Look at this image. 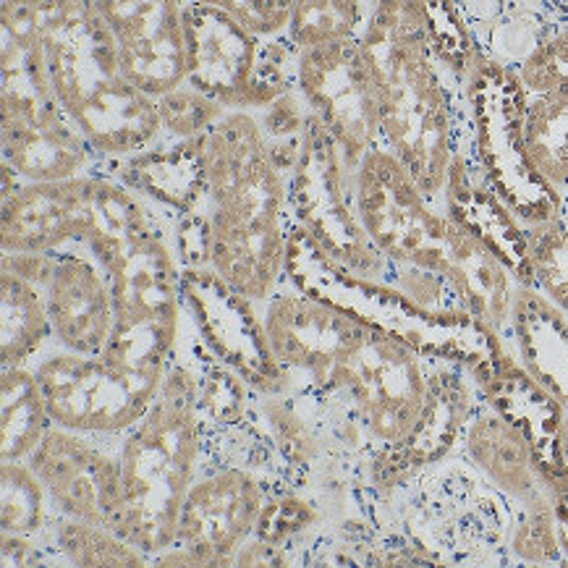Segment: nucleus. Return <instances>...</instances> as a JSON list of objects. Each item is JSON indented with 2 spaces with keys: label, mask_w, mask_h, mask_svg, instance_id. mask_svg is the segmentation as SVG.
<instances>
[{
  "label": "nucleus",
  "mask_w": 568,
  "mask_h": 568,
  "mask_svg": "<svg viewBox=\"0 0 568 568\" xmlns=\"http://www.w3.org/2000/svg\"><path fill=\"white\" fill-rule=\"evenodd\" d=\"M202 194L181 213L186 267H210L229 286L265 302L288 283L296 231L298 163L271 148L254 111H229L200 136Z\"/></svg>",
  "instance_id": "obj_1"
},
{
  "label": "nucleus",
  "mask_w": 568,
  "mask_h": 568,
  "mask_svg": "<svg viewBox=\"0 0 568 568\" xmlns=\"http://www.w3.org/2000/svg\"><path fill=\"white\" fill-rule=\"evenodd\" d=\"M181 213L113 171L94 176L82 250L111 281L115 327L103 356L152 377L169 375L186 317Z\"/></svg>",
  "instance_id": "obj_2"
},
{
  "label": "nucleus",
  "mask_w": 568,
  "mask_h": 568,
  "mask_svg": "<svg viewBox=\"0 0 568 568\" xmlns=\"http://www.w3.org/2000/svg\"><path fill=\"white\" fill-rule=\"evenodd\" d=\"M381 105V144L446 210V186L462 144L475 134L466 79L435 48L425 0H377L362 34Z\"/></svg>",
  "instance_id": "obj_3"
},
{
  "label": "nucleus",
  "mask_w": 568,
  "mask_h": 568,
  "mask_svg": "<svg viewBox=\"0 0 568 568\" xmlns=\"http://www.w3.org/2000/svg\"><path fill=\"white\" fill-rule=\"evenodd\" d=\"M356 210L383 257L446 275L466 310L506 338L521 283L454 215L427 200L406 165L375 144L354 171Z\"/></svg>",
  "instance_id": "obj_4"
},
{
  "label": "nucleus",
  "mask_w": 568,
  "mask_h": 568,
  "mask_svg": "<svg viewBox=\"0 0 568 568\" xmlns=\"http://www.w3.org/2000/svg\"><path fill=\"white\" fill-rule=\"evenodd\" d=\"M42 50L55 100L108 163L121 165L165 142L158 100L123 74L94 0H45Z\"/></svg>",
  "instance_id": "obj_5"
},
{
  "label": "nucleus",
  "mask_w": 568,
  "mask_h": 568,
  "mask_svg": "<svg viewBox=\"0 0 568 568\" xmlns=\"http://www.w3.org/2000/svg\"><path fill=\"white\" fill-rule=\"evenodd\" d=\"M205 435L194 375L173 352L169 375L134 427L121 435V511L115 535L152 558L176 537L181 506L200 475Z\"/></svg>",
  "instance_id": "obj_6"
},
{
  "label": "nucleus",
  "mask_w": 568,
  "mask_h": 568,
  "mask_svg": "<svg viewBox=\"0 0 568 568\" xmlns=\"http://www.w3.org/2000/svg\"><path fill=\"white\" fill-rule=\"evenodd\" d=\"M42 3L45 0H0L3 165L24 181H63L113 171L50 90Z\"/></svg>",
  "instance_id": "obj_7"
},
{
  "label": "nucleus",
  "mask_w": 568,
  "mask_h": 568,
  "mask_svg": "<svg viewBox=\"0 0 568 568\" xmlns=\"http://www.w3.org/2000/svg\"><path fill=\"white\" fill-rule=\"evenodd\" d=\"M435 356L373 327L352 359L310 393L338 400L369 446V469L404 448L425 412ZM298 393V390H296Z\"/></svg>",
  "instance_id": "obj_8"
},
{
  "label": "nucleus",
  "mask_w": 568,
  "mask_h": 568,
  "mask_svg": "<svg viewBox=\"0 0 568 568\" xmlns=\"http://www.w3.org/2000/svg\"><path fill=\"white\" fill-rule=\"evenodd\" d=\"M184 24L186 84L225 111H257L296 90L298 48L291 38H260L202 3H184Z\"/></svg>",
  "instance_id": "obj_9"
},
{
  "label": "nucleus",
  "mask_w": 568,
  "mask_h": 568,
  "mask_svg": "<svg viewBox=\"0 0 568 568\" xmlns=\"http://www.w3.org/2000/svg\"><path fill=\"white\" fill-rule=\"evenodd\" d=\"M479 163L521 229L552 221L564 196L531 165L521 129V87L511 69L479 55L466 77Z\"/></svg>",
  "instance_id": "obj_10"
},
{
  "label": "nucleus",
  "mask_w": 568,
  "mask_h": 568,
  "mask_svg": "<svg viewBox=\"0 0 568 568\" xmlns=\"http://www.w3.org/2000/svg\"><path fill=\"white\" fill-rule=\"evenodd\" d=\"M296 225L344 271L388 283L390 260L383 257L356 210L354 171L315 115H310L304 150L294 179Z\"/></svg>",
  "instance_id": "obj_11"
},
{
  "label": "nucleus",
  "mask_w": 568,
  "mask_h": 568,
  "mask_svg": "<svg viewBox=\"0 0 568 568\" xmlns=\"http://www.w3.org/2000/svg\"><path fill=\"white\" fill-rule=\"evenodd\" d=\"M53 425L94 435H123L144 417L165 377L48 346L32 362Z\"/></svg>",
  "instance_id": "obj_12"
},
{
  "label": "nucleus",
  "mask_w": 568,
  "mask_h": 568,
  "mask_svg": "<svg viewBox=\"0 0 568 568\" xmlns=\"http://www.w3.org/2000/svg\"><path fill=\"white\" fill-rule=\"evenodd\" d=\"M273 490L283 487L246 466L202 469L181 506L176 537L152 566H233Z\"/></svg>",
  "instance_id": "obj_13"
},
{
  "label": "nucleus",
  "mask_w": 568,
  "mask_h": 568,
  "mask_svg": "<svg viewBox=\"0 0 568 568\" xmlns=\"http://www.w3.org/2000/svg\"><path fill=\"white\" fill-rule=\"evenodd\" d=\"M254 310L275 359L288 375V393L323 385L338 364L352 359L375 327L291 281L265 302H254Z\"/></svg>",
  "instance_id": "obj_14"
},
{
  "label": "nucleus",
  "mask_w": 568,
  "mask_h": 568,
  "mask_svg": "<svg viewBox=\"0 0 568 568\" xmlns=\"http://www.w3.org/2000/svg\"><path fill=\"white\" fill-rule=\"evenodd\" d=\"M296 90L310 113L356 171L362 158L381 144V105L375 77L359 40H338L298 50Z\"/></svg>",
  "instance_id": "obj_15"
},
{
  "label": "nucleus",
  "mask_w": 568,
  "mask_h": 568,
  "mask_svg": "<svg viewBox=\"0 0 568 568\" xmlns=\"http://www.w3.org/2000/svg\"><path fill=\"white\" fill-rule=\"evenodd\" d=\"M27 464L42 479L58 514L115 531L121 511V435L50 425Z\"/></svg>",
  "instance_id": "obj_16"
},
{
  "label": "nucleus",
  "mask_w": 568,
  "mask_h": 568,
  "mask_svg": "<svg viewBox=\"0 0 568 568\" xmlns=\"http://www.w3.org/2000/svg\"><path fill=\"white\" fill-rule=\"evenodd\" d=\"M184 298L196 331L217 359L262 396L288 393V375L275 359L254 302L236 294L210 267H186Z\"/></svg>",
  "instance_id": "obj_17"
},
{
  "label": "nucleus",
  "mask_w": 568,
  "mask_h": 568,
  "mask_svg": "<svg viewBox=\"0 0 568 568\" xmlns=\"http://www.w3.org/2000/svg\"><path fill=\"white\" fill-rule=\"evenodd\" d=\"M111 29L123 74L150 98L186 82V24L181 0H94Z\"/></svg>",
  "instance_id": "obj_18"
},
{
  "label": "nucleus",
  "mask_w": 568,
  "mask_h": 568,
  "mask_svg": "<svg viewBox=\"0 0 568 568\" xmlns=\"http://www.w3.org/2000/svg\"><path fill=\"white\" fill-rule=\"evenodd\" d=\"M94 176L24 181L3 165L0 252L82 250Z\"/></svg>",
  "instance_id": "obj_19"
},
{
  "label": "nucleus",
  "mask_w": 568,
  "mask_h": 568,
  "mask_svg": "<svg viewBox=\"0 0 568 568\" xmlns=\"http://www.w3.org/2000/svg\"><path fill=\"white\" fill-rule=\"evenodd\" d=\"M53 273L45 291L53 346L65 352L100 356L115 327L111 281L87 250L53 252Z\"/></svg>",
  "instance_id": "obj_20"
},
{
  "label": "nucleus",
  "mask_w": 568,
  "mask_h": 568,
  "mask_svg": "<svg viewBox=\"0 0 568 568\" xmlns=\"http://www.w3.org/2000/svg\"><path fill=\"white\" fill-rule=\"evenodd\" d=\"M462 454L475 469L511 500L516 511L550 508L552 495L537 450L519 425L483 396L464 429Z\"/></svg>",
  "instance_id": "obj_21"
},
{
  "label": "nucleus",
  "mask_w": 568,
  "mask_h": 568,
  "mask_svg": "<svg viewBox=\"0 0 568 568\" xmlns=\"http://www.w3.org/2000/svg\"><path fill=\"white\" fill-rule=\"evenodd\" d=\"M506 344L521 367L568 409V315L531 286H519Z\"/></svg>",
  "instance_id": "obj_22"
},
{
  "label": "nucleus",
  "mask_w": 568,
  "mask_h": 568,
  "mask_svg": "<svg viewBox=\"0 0 568 568\" xmlns=\"http://www.w3.org/2000/svg\"><path fill=\"white\" fill-rule=\"evenodd\" d=\"M521 129L537 173L564 196L568 192V74L548 77L521 92Z\"/></svg>",
  "instance_id": "obj_23"
},
{
  "label": "nucleus",
  "mask_w": 568,
  "mask_h": 568,
  "mask_svg": "<svg viewBox=\"0 0 568 568\" xmlns=\"http://www.w3.org/2000/svg\"><path fill=\"white\" fill-rule=\"evenodd\" d=\"M34 545L42 566H150V558L113 529L71 519L55 508L42 531L34 535Z\"/></svg>",
  "instance_id": "obj_24"
},
{
  "label": "nucleus",
  "mask_w": 568,
  "mask_h": 568,
  "mask_svg": "<svg viewBox=\"0 0 568 568\" xmlns=\"http://www.w3.org/2000/svg\"><path fill=\"white\" fill-rule=\"evenodd\" d=\"M0 417L3 462H27L53 425L32 364H0Z\"/></svg>",
  "instance_id": "obj_25"
},
{
  "label": "nucleus",
  "mask_w": 568,
  "mask_h": 568,
  "mask_svg": "<svg viewBox=\"0 0 568 568\" xmlns=\"http://www.w3.org/2000/svg\"><path fill=\"white\" fill-rule=\"evenodd\" d=\"M0 364H32L53 346L45 291L11 271H0Z\"/></svg>",
  "instance_id": "obj_26"
},
{
  "label": "nucleus",
  "mask_w": 568,
  "mask_h": 568,
  "mask_svg": "<svg viewBox=\"0 0 568 568\" xmlns=\"http://www.w3.org/2000/svg\"><path fill=\"white\" fill-rule=\"evenodd\" d=\"M377 0H294L288 38L298 50L362 40Z\"/></svg>",
  "instance_id": "obj_27"
},
{
  "label": "nucleus",
  "mask_w": 568,
  "mask_h": 568,
  "mask_svg": "<svg viewBox=\"0 0 568 568\" xmlns=\"http://www.w3.org/2000/svg\"><path fill=\"white\" fill-rule=\"evenodd\" d=\"M53 511L42 479L27 462L0 464V535L34 537Z\"/></svg>",
  "instance_id": "obj_28"
},
{
  "label": "nucleus",
  "mask_w": 568,
  "mask_h": 568,
  "mask_svg": "<svg viewBox=\"0 0 568 568\" xmlns=\"http://www.w3.org/2000/svg\"><path fill=\"white\" fill-rule=\"evenodd\" d=\"M529 246L531 288L568 315V225L564 217L524 229Z\"/></svg>",
  "instance_id": "obj_29"
},
{
  "label": "nucleus",
  "mask_w": 568,
  "mask_h": 568,
  "mask_svg": "<svg viewBox=\"0 0 568 568\" xmlns=\"http://www.w3.org/2000/svg\"><path fill=\"white\" fill-rule=\"evenodd\" d=\"M508 556L516 564H545V566H568L556 508H535V511H516L511 540H508Z\"/></svg>",
  "instance_id": "obj_30"
},
{
  "label": "nucleus",
  "mask_w": 568,
  "mask_h": 568,
  "mask_svg": "<svg viewBox=\"0 0 568 568\" xmlns=\"http://www.w3.org/2000/svg\"><path fill=\"white\" fill-rule=\"evenodd\" d=\"M160 119H163L165 140H196L223 119L225 108L213 98L202 94L186 82L163 98H158Z\"/></svg>",
  "instance_id": "obj_31"
},
{
  "label": "nucleus",
  "mask_w": 568,
  "mask_h": 568,
  "mask_svg": "<svg viewBox=\"0 0 568 568\" xmlns=\"http://www.w3.org/2000/svg\"><path fill=\"white\" fill-rule=\"evenodd\" d=\"M184 3L213 6L239 19L260 38H288L294 0H184Z\"/></svg>",
  "instance_id": "obj_32"
},
{
  "label": "nucleus",
  "mask_w": 568,
  "mask_h": 568,
  "mask_svg": "<svg viewBox=\"0 0 568 568\" xmlns=\"http://www.w3.org/2000/svg\"><path fill=\"white\" fill-rule=\"evenodd\" d=\"M0 566H42L40 550L34 545V537L3 535L0 537Z\"/></svg>",
  "instance_id": "obj_33"
},
{
  "label": "nucleus",
  "mask_w": 568,
  "mask_h": 568,
  "mask_svg": "<svg viewBox=\"0 0 568 568\" xmlns=\"http://www.w3.org/2000/svg\"><path fill=\"white\" fill-rule=\"evenodd\" d=\"M560 458H564V469L568 477V409L564 412V419H560Z\"/></svg>",
  "instance_id": "obj_34"
},
{
  "label": "nucleus",
  "mask_w": 568,
  "mask_h": 568,
  "mask_svg": "<svg viewBox=\"0 0 568 568\" xmlns=\"http://www.w3.org/2000/svg\"><path fill=\"white\" fill-rule=\"evenodd\" d=\"M560 217H564V223L568 225V192L564 194V210H560Z\"/></svg>",
  "instance_id": "obj_35"
}]
</instances>
